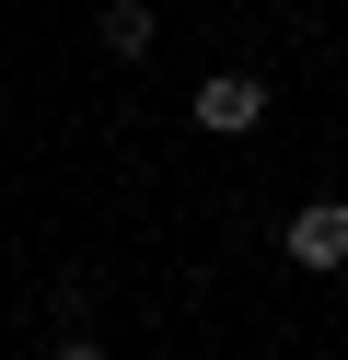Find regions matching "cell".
<instances>
[{"mask_svg":"<svg viewBox=\"0 0 348 360\" xmlns=\"http://www.w3.org/2000/svg\"><path fill=\"white\" fill-rule=\"evenodd\" d=\"M290 256L302 267H348V198H314V210L290 221Z\"/></svg>","mask_w":348,"mask_h":360,"instance_id":"cell-1","label":"cell"},{"mask_svg":"<svg viewBox=\"0 0 348 360\" xmlns=\"http://www.w3.org/2000/svg\"><path fill=\"white\" fill-rule=\"evenodd\" d=\"M267 117V94H255L244 70H221V82H198V128H255Z\"/></svg>","mask_w":348,"mask_h":360,"instance_id":"cell-2","label":"cell"},{"mask_svg":"<svg viewBox=\"0 0 348 360\" xmlns=\"http://www.w3.org/2000/svg\"><path fill=\"white\" fill-rule=\"evenodd\" d=\"M105 47H116V58L151 47V0H105Z\"/></svg>","mask_w":348,"mask_h":360,"instance_id":"cell-3","label":"cell"}]
</instances>
